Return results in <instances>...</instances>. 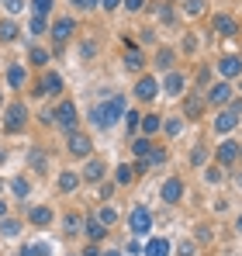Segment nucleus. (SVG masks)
Wrapping results in <instances>:
<instances>
[{"label":"nucleus","instance_id":"obj_1","mask_svg":"<svg viewBox=\"0 0 242 256\" xmlns=\"http://www.w3.org/2000/svg\"><path fill=\"white\" fill-rule=\"evenodd\" d=\"M118 118H124V97H108V104H97L90 111V122L97 128H111Z\"/></svg>","mask_w":242,"mask_h":256},{"label":"nucleus","instance_id":"obj_2","mask_svg":"<svg viewBox=\"0 0 242 256\" xmlns=\"http://www.w3.org/2000/svg\"><path fill=\"white\" fill-rule=\"evenodd\" d=\"M52 118H56V125L66 128V132H76V122H80V118H76V104H73V100H62V104H59V111H56Z\"/></svg>","mask_w":242,"mask_h":256},{"label":"nucleus","instance_id":"obj_3","mask_svg":"<svg viewBox=\"0 0 242 256\" xmlns=\"http://www.w3.org/2000/svg\"><path fill=\"white\" fill-rule=\"evenodd\" d=\"M28 122V108L24 104H7V118H4V132H21Z\"/></svg>","mask_w":242,"mask_h":256},{"label":"nucleus","instance_id":"obj_4","mask_svg":"<svg viewBox=\"0 0 242 256\" xmlns=\"http://www.w3.org/2000/svg\"><path fill=\"white\" fill-rule=\"evenodd\" d=\"M128 228H132L135 236H146V232L152 228V214H149V208H135L132 218H128Z\"/></svg>","mask_w":242,"mask_h":256},{"label":"nucleus","instance_id":"obj_5","mask_svg":"<svg viewBox=\"0 0 242 256\" xmlns=\"http://www.w3.org/2000/svg\"><path fill=\"white\" fill-rule=\"evenodd\" d=\"M66 149L73 152V156H90V149H94V142L83 135V132H70V142H66Z\"/></svg>","mask_w":242,"mask_h":256},{"label":"nucleus","instance_id":"obj_6","mask_svg":"<svg viewBox=\"0 0 242 256\" xmlns=\"http://www.w3.org/2000/svg\"><path fill=\"white\" fill-rule=\"evenodd\" d=\"M218 73H222L225 80H232V76H239V73H242V59H239V56H225V59L218 62Z\"/></svg>","mask_w":242,"mask_h":256},{"label":"nucleus","instance_id":"obj_7","mask_svg":"<svg viewBox=\"0 0 242 256\" xmlns=\"http://www.w3.org/2000/svg\"><path fill=\"white\" fill-rule=\"evenodd\" d=\"M156 90H160L156 76H142L138 86H135V97H138V100H152V97H156Z\"/></svg>","mask_w":242,"mask_h":256},{"label":"nucleus","instance_id":"obj_8","mask_svg":"<svg viewBox=\"0 0 242 256\" xmlns=\"http://www.w3.org/2000/svg\"><path fill=\"white\" fill-rule=\"evenodd\" d=\"M211 24H214V32H218V35H239V24H236L228 14H214V21H211Z\"/></svg>","mask_w":242,"mask_h":256},{"label":"nucleus","instance_id":"obj_9","mask_svg":"<svg viewBox=\"0 0 242 256\" xmlns=\"http://www.w3.org/2000/svg\"><path fill=\"white\" fill-rule=\"evenodd\" d=\"M208 100H211V104H228V100H232V86L228 84H214L211 90H208Z\"/></svg>","mask_w":242,"mask_h":256},{"label":"nucleus","instance_id":"obj_10","mask_svg":"<svg viewBox=\"0 0 242 256\" xmlns=\"http://www.w3.org/2000/svg\"><path fill=\"white\" fill-rule=\"evenodd\" d=\"M236 125H239V114H236V111H222V114L214 118V132H222V135L232 132Z\"/></svg>","mask_w":242,"mask_h":256},{"label":"nucleus","instance_id":"obj_11","mask_svg":"<svg viewBox=\"0 0 242 256\" xmlns=\"http://www.w3.org/2000/svg\"><path fill=\"white\" fill-rule=\"evenodd\" d=\"M180 198H184V184H180V180H166V184H162V201L176 204Z\"/></svg>","mask_w":242,"mask_h":256},{"label":"nucleus","instance_id":"obj_12","mask_svg":"<svg viewBox=\"0 0 242 256\" xmlns=\"http://www.w3.org/2000/svg\"><path fill=\"white\" fill-rule=\"evenodd\" d=\"M73 28H76V24H73V18H62V21H56V28H52V38L62 45L66 38H70V35H73Z\"/></svg>","mask_w":242,"mask_h":256},{"label":"nucleus","instance_id":"obj_13","mask_svg":"<svg viewBox=\"0 0 242 256\" xmlns=\"http://www.w3.org/2000/svg\"><path fill=\"white\" fill-rule=\"evenodd\" d=\"M59 90H62V80H59V73H45L35 94H59Z\"/></svg>","mask_w":242,"mask_h":256},{"label":"nucleus","instance_id":"obj_14","mask_svg":"<svg viewBox=\"0 0 242 256\" xmlns=\"http://www.w3.org/2000/svg\"><path fill=\"white\" fill-rule=\"evenodd\" d=\"M218 160H222L225 166L236 163V160H239V142H222V146H218Z\"/></svg>","mask_w":242,"mask_h":256},{"label":"nucleus","instance_id":"obj_15","mask_svg":"<svg viewBox=\"0 0 242 256\" xmlns=\"http://www.w3.org/2000/svg\"><path fill=\"white\" fill-rule=\"evenodd\" d=\"M162 90H166L170 97L184 94V76H180V73H170V76H166V84H162Z\"/></svg>","mask_w":242,"mask_h":256},{"label":"nucleus","instance_id":"obj_16","mask_svg":"<svg viewBox=\"0 0 242 256\" xmlns=\"http://www.w3.org/2000/svg\"><path fill=\"white\" fill-rule=\"evenodd\" d=\"M142 62H146V59H142V52H138V48H128V52H124V70L138 73V70H142Z\"/></svg>","mask_w":242,"mask_h":256},{"label":"nucleus","instance_id":"obj_17","mask_svg":"<svg viewBox=\"0 0 242 256\" xmlns=\"http://www.w3.org/2000/svg\"><path fill=\"white\" fill-rule=\"evenodd\" d=\"M48 222H52V208H32V225L45 228Z\"/></svg>","mask_w":242,"mask_h":256},{"label":"nucleus","instance_id":"obj_18","mask_svg":"<svg viewBox=\"0 0 242 256\" xmlns=\"http://www.w3.org/2000/svg\"><path fill=\"white\" fill-rule=\"evenodd\" d=\"M146 256H170V242H166V239H152V242L146 246Z\"/></svg>","mask_w":242,"mask_h":256},{"label":"nucleus","instance_id":"obj_19","mask_svg":"<svg viewBox=\"0 0 242 256\" xmlns=\"http://www.w3.org/2000/svg\"><path fill=\"white\" fill-rule=\"evenodd\" d=\"M138 125H142V132H146V135H156V132L162 128V122H160V114H146Z\"/></svg>","mask_w":242,"mask_h":256},{"label":"nucleus","instance_id":"obj_20","mask_svg":"<svg viewBox=\"0 0 242 256\" xmlns=\"http://www.w3.org/2000/svg\"><path fill=\"white\" fill-rule=\"evenodd\" d=\"M83 176H86V180H100V176H104V163H100V160H90L86 170H83Z\"/></svg>","mask_w":242,"mask_h":256},{"label":"nucleus","instance_id":"obj_21","mask_svg":"<svg viewBox=\"0 0 242 256\" xmlns=\"http://www.w3.org/2000/svg\"><path fill=\"white\" fill-rule=\"evenodd\" d=\"M18 38V24L14 21H0V42H14Z\"/></svg>","mask_w":242,"mask_h":256},{"label":"nucleus","instance_id":"obj_22","mask_svg":"<svg viewBox=\"0 0 242 256\" xmlns=\"http://www.w3.org/2000/svg\"><path fill=\"white\" fill-rule=\"evenodd\" d=\"M24 80H28V73H24L21 66H10V70H7V84L10 86H21Z\"/></svg>","mask_w":242,"mask_h":256},{"label":"nucleus","instance_id":"obj_23","mask_svg":"<svg viewBox=\"0 0 242 256\" xmlns=\"http://www.w3.org/2000/svg\"><path fill=\"white\" fill-rule=\"evenodd\" d=\"M76 187H80V176L76 173H62L59 176V190H76Z\"/></svg>","mask_w":242,"mask_h":256},{"label":"nucleus","instance_id":"obj_24","mask_svg":"<svg viewBox=\"0 0 242 256\" xmlns=\"http://www.w3.org/2000/svg\"><path fill=\"white\" fill-rule=\"evenodd\" d=\"M201 97H187V100H184V111H187V118H198V114H201Z\"/></svg>","mask_w":242,"mask_h":256},{"label":"nucleus","instance_id":"obj_25","mask_svg":"<svg viewBox=\"0 0 242 256\" xmlns=\"http://www.w3.org/2000/svg\"><path fill=\"white\" fill-rule=\"evenodd\" d=\"M132 149H135V156H142V160H146V156L152 152V142H149V138H135V142H132Z\"/></svg>","mask_w":242,"mask_h":256},{"label":"nucleus","instance_id":"obj_26","mask_svg":"<svg viewBox=\"0 0 242 256\" xmlns=\"http://www.w3.org/2000/svg\"><path fill=\"white\" fill-rule=\"evenodd\" d=\"M104 232H108V228H100V222H97V218H86V236H90V239H100Z\"/></svg>","mask_w":242,"mask_h":256},{"label":"nucleus","instance_id":"obj_27","mask_svg":"<svg viewBox=\"0 0 242 256\" xmlns=\"http://www.w3.org/2000/svg\"><path fill=\"white\" fill-rule=\"evenodd\" d=\"M21 256H48V246L45 242H35V246H24Z\"/></svg>","mask_w":242,"mask_h":256},{"label":"nucleus","instance_id":"obj_28","mask_svg":"<svg viewBox=\"0 0 242 256\" xmlns=\"http://www.w3.org/2000/svg\"><path fill=\"white\" fill-rule=\"evenodd\" d=\"M97 222H100V225H114V222H118V212H114V208H104V212L97 214Z\"/></svg>","mask_w":242,"mask_h":256},{"label":"nucleus","instance_id":"obj_29","mask_svg":"<svg viewBox=\"0 0 242 256\" xmlns=\"http://www.w3.org/2000/svg\"><path fill=\"white\" fill-rule=\"evenodd\" d=\"M32 7H35V18H45L52 10V0H32Z\"/></svg>","mask_w":242,"mask_h":256},{"label":"nucleus","instance_id":"obj_30","mask_svg":"<svg viewBox=\"0 0 242 256\" xmlns=\"http://www.w3.org/2000/svg\"><path fill=\"white\" fill-rule=\"evenodd\" d=\"M10 190L14 198H28V180H10Z\"/></svg>","mask_w":242,"mask_h":256},{"label":"nucleus","instance_id":"obj_31","mask_svg":"<svg viewBox=\"0 0 242 256\" xmlns=\"http://www.w3.org/2000/svg\"><path fill=\"white\" fill-rule=\"evenodd\" d=\"M0 232H4V236H10V239H14V236H18V232H21V225H18V222H14V218H7V222H4V225H0Z\"/></svg>","mask_w":242,"mask_h":256},{"label":"nucleus","instance_id":"obj_32","mask_svg":"<svg viewBox=\"0 0 242 256\" xmlns=\"http://www.w3.org/2000/svg\"><path fill=\"white\" fill-rule=\"evenodd\" d=\"M132 173H135V166H128V163H121L114 176H118V184H128V180H132Z\"/></svg>","mask_w":242,"mask_h":256},{"label":"nucleus","instance_id":"obj_33","mask_svg":"<svg viewBox=\"0 0 242 256\" xmlns=\"http://www.w3.org/2000/svg\"><path fill=\"white\" fill-rule=\"evenodd\" d=\"M184 7H187V14H190V18H198V14L204 10V0H184Z\"/></svg>","mask_w":242,"mask_h":256},{"label":"nucleus","instance_id":"obj_34","mask_svg":"<svg viewBox=\"0 0 242 256\" xmlns=\"http://www.w3.org/2000/svg\"><path fill=\"white\" fill-rule=\"evenodd\" d=\"M32 62H38V66H45V62H48V52L35 45V48H32Z\"/></svg>","mask_w":242,"mask_h":256},{"label":"nucleus","instance_id":"obj_35","mask_svg":"<svg viewBox=\"0 0 242 256\" xmlns=\"http://www.w3.org/2000/svg\"><path fill=\"white\" fill-rule=\"evenodd\" d=\"M156 66H160V70H170V66H173V52H170V48L160 52V62H156Z\"/></svg>","mask_w":242,"mask_h":256},{"label":"nucleus","instance_id":"obj_36","mask_svg":"<svg viewBox=\"0 0 242 256\" xmlns=\"http://www.w3.org/2000/svg\"><path fill=\"white\" fill-rule=\"evenodd\" d=\"M124 122H128V132H135L138 122H142V114H135V111H124Z\"/></svg>","mask_w":242,"mask_h":256},{"label":"nucleus","instance_id":"obj_37","mask_svg":"<svg viewBox=\"0 0 242 256\" xmlns=\"http://www.w3.org/2000/svg\"><path fill=\"white\" fill-rule=\"evenodd\" d=\"M32 166H35V170H45V156H42L38 149L32 152Z\"/></svg>","mask_w":242,"mask_h":256},{"label":"nucleus","instance_id":"obj_38","mask_svg":"<svg viewBox=\"0 0 242 256\" xmlns=\"http://www.w3.org/2000/svg\"><path fill=\"white\" fill-rule=\"evenodd\" d=\"M66 228H70V232H80V218H76V214H66Z\"/></svg>","mask_w":242,"mask_h":256},{"label":"nucleus","instance_id":"obj_39","mask_svg":"<svg viewBox=\"0 0 242 256\" xmlns=\"http://www.w3.org/2000/svg\"><path fill=\"white\" fill-rule=\"evenodd\" d=\"M4 4H7L10 14H21V7H24V0H4Z\"/></svg>","mask_w":242,"mask_h":256},{"label":"nucleus","instance_id":"obj_40","mask_svg":"<svg viewBox=\"0 0 242 256\" xmlns=\"http://www.w3.org/2000/svg\"><path fill=\"white\" fill-rule=\"evenodd\" d=\"M176 253H180V256H194V242H180Z\"/></svg>","mask_w":242,"mask_h":256},{"label":"nucleus","instance_id":"obj_41","mask_svg":"<svg viewBox=\"0 0 242 256\" xmlns=\"http://www.w3.org/2000/svg\"><path fill=\"white\" fill-rule=\"evenodd\" d=\"M42 32H45V18H35L32 21V35H42Z\"/></svg>","mask_w":242,"mask_h":256},{"label":"nucleus","instance_id":"obj_42","mask_svg":"<svg viewBox=\"0 0 242 256\" xmlns=\"http://www.w3.org/2000/svg\"><path fill=\"white\" fill-rule=\"evenodd\" d=\"M124 7H128V10H142V7H146V0H124Z\"/></svg>","mask_w":242,"mask_h":256},{"label":"nucleus","instance_id":"obj_43","mask_svg":"<svg viewBox=\"0 0 242 256\" xmlns=\"http://www.w3.org/2000/svg\"><path fill=\"white\" fill-rule=\"evenodd\" d=\"M204 176H208V184H218V180H222V170H208Z\"/></svg>","mask_w":242,"mask_h":256},{"label":"nucleus","instance_id":"obj_44","mask_svg":"<svg viewBox=\"0 0 242 256\" xmlns=\"http://www.w3.org/2000/svg\"><path fill=\"white\" fill-rule=\"evenodd\" d=\"M38 122H42V125H52L56 118H52V111H42V114H38Z\"/></svg>","mask_w":242,"mask_h":256},{"label":"nucleus","instance_id":"obj_45","mask_svg":"<svg viewBox=\"0 0 242 256\" xmlns=\"http://www.w3.org/2000/svg\"><path fill=\"white\" fill-rule=\"evenodd\" d=\"M100 0H73V7H97Z\"/></svg>","mask_w":242,"mask_h":256},{"label":"nucleus","instance_id":"obj_46","mask_svg":"<svg viewBox=\"0 0 242 256\" xmlns=\"http://www.w3.org/2000/svg\"><path fill=\"white\" fill-rule=\"evenodd\" d=\"M118 4H121V0H104V7H108V10H114Z\"/></svg>","mask_w":242,"mask_h":256},{"label":"nucleus","instance_id":"obj_47","mask_svg":"<svg viewBox=\"0 0 242 256\" xmlns=\"http://www.w3.org/2000/svg\"><path fill=\"white\" fill-rule=\"evenodd\" d=\"M83 256H100V253H97V250H94V246H90V250H86V253H83Z\"/></svg>","mask_w":242,"mask_h":256},{"label":"nucleus","instance_id":"obj_48","mask_svg":"<svg viewBox=\"0 0 242 256\" xmlns=\"http://www.w3.org/2000/svg\"><path fill=\"white\" fill-rule=\"evenodd\" d=\"M4 214H7V204H4V201H0V218H4Z\"/></svg>","mask_w":242,"mask_h":256},{"label":"nucleus","instance_id":"obj_49","mask_svg":"<svg viewBox=\"0 0 242 256\" xmlns=\"http://www.w3.org/2000/svg\"><path fill=\"white\" fill-rule=\"evenodd\" d=\"M104 256H121V253H114V250H111V253H104Z\"/></svg>","mask_w":242,"mask_h":256},{"label":"nucleus","instance_id":"obj_50","mask_svg":"<svg viewBox=\"0 0 242 256\" xmlns=\"http://www.w3.org/2000/svg\"><path fill=\"white\" fill-rule=\"evenodd\" d=\"M239 187H242V173H239Z\"/></svg>","mask_w":242,"mask_h":256},{"label":"nucleus","instance_id":"obj_51","mask_svg":"<svg viewBox=\"0 0 242 256\" xmlns=\"http://www.w3.org/2000/svg\"><path fill=\"white\" fill-rule=\"evenodd\" d=\"M239 232H242V218H239Z\"/></svg>","mask_w":242,"mask_h":256}]
</instances>
